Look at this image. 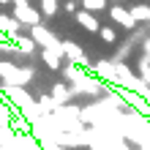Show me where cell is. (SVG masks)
I'll list each match as a JSON object with an SVG mask.
<instances>
[{"mask_svg":"<svg viewBox=\"0 0 150 150\" xmlns=\"http://www.w3.org/2000/svg\"><path fill=\"white\" fill-rule=\"evenodd\" d=\"M109 19H112V22H117L120 28H126L128 33H134V30H137V19L131 16L128 8H126V6H120V3L109 6Z\"/></svg>","mask_w":150,"mask_h":150,"instance_id":"cell-1","label":"cell"},{"mask_svg":"<svg viewBox=\"0 0 150 150\" xmlns=\"http://www.w3.org/2000/svg\"><path fill=\"white\" fill-rule=\"evenodd\" d=\"M14 16L22 25H28V28H36V25L41 22V11H38V8H33L30 3L28 6H14Z\"/></svg>","mask_w":150,"mask_h":150,"instance_id":"cell-2","label":"cell"},{"mask_svg":"<svg viewBox=\"0 0 150 150\" xmlns=\"http://www.w3.org/2000/svg\"><path fill=\"white\" fill-rule=\"evenodd\" d=\"M90 71H93V76H98L101 82L117 85V71H115V63H112V60H98Z\"/></svg>","mask_w":150,"mask_h":150,"instance_id":"cell-3","label":"cell"},{"mask_svg":"<svg viewBox=\"0 0 150 150\" xmlns=\"http://www.w3.org/2000/svg\"><path fill=\"white\" fill-rule=\"evenodd\" d=\"M74 22L79 25V28H85L87 33H98V28H101V22L96 19V14L93 11H85V8H79V11L74 14Z\"/></svg>","mask_w":150,"mask_h":150,"instance_id":"cell-4","label":"cell"},{"mask_svg":"<svg viewBox=\"0 0 150 150\" xmlns=\"http://www.w3.org/2000/svg\"><path fill=\"white\" fill-rule=\"evenodd\" d=\"M11 44H14V52H19V55H36L38 52V44L33 41V36H16L11 38Z\"/></svg>","mask_w":150,"mask_h":150,"instance_id":"cell-5","label":"cell"},{"mask_svg":"<svg viewBox=\"0 0 150 150\" xmlns=\"http://www.w3.org/2000/svg\"><path fill=\"white\" fill-rule=\"evenodd\" d=\"M128 11L137 19V25H150V3H134L128 6Z\"/></svg>","mask_w":150,"mask_h":150,"instance_id":"cell-6","label":"cell"},{"mask_svg":"<svg viewBox=\"0 0 150 150\" xmlns=\"http://www.w3.org/2000/svg\"><path fill=\"white\" fill-rule=\"evenodd\" d=\"M0 33H6L8 38H14L19 33V19L16 16H8V14H0Z\"/></svg>","mask_w":150,"mask_h":150,"instance_id":"cell-7","label":"cell"},{"mask_svg":"<svg viewBox=\"0 0 150 150\" xmlns=\"http://www.w3.org/2000/svg\"><path fill=\"white\" fill-rule=\"evenodd\" d=\"M98 38L107 44V47H115V44L120 41V36H117V30L112 28V25H101L98 28Z\"/></svg>","mask_w":150,"mask_h":150,"instance_id":"cell-8","label":"cell"},{"mask_svg":"<svg viewBox=\"0 0 150 150\" xmlns=\"http://www.w3.org/2000/svg\"><path fill=\"white\" fill-rule=\"evenodd\" d=\"M71 87H68V85H63V82H57V85H52V98H55L57 104H60V107H63V104L68 101V98H71Z\"/></svg>","mask_w":150,"mask_h":150,"instance_id":"cell-9","label":"cell"},{"mask_svg":"<svg viewBox=\"0 0 150 150\" xmlns=\"http://www.w3.org/2000/svg\"><path fill=\"white\" fill-rule=\"evenodd\" d=\"M57 8H60V0H41V8H38V11L52 19V16L57 14Z\"/></svg>","mask_w":150,"mask_h":150,"instance_id":"cell-10","label":"cell"},{"mask_svg":"<svg viewBox=\"0 0 150 150\" xmlns=\"http://www.w3.org/2000/svg\"><path fill=\"white\" fill-rule=\"evenodd\" d=\"M79 6L85 8V11H104V8H107V0H79Z\"/></svg>","mask_w":150,"mask_h":150,"instance_id":"cell-11","label":"cell"},{"mask_svg":"<svg viewBox=\"0 0 150 150\" xmlns=\"http://www.w3.org/2000/svg\"><path fill=\"white\" fill-rule=\"evenodd\" d=\"M63 8H66V11L71 14V16H74V14H76L82 6H79V0H63Z\"/></svg>","mask_w":150,"mask_h":150,"instance_id":"cell-12","label":"cell"}]
</instances>
